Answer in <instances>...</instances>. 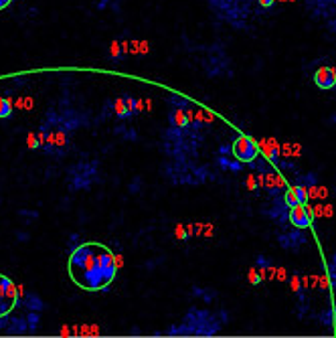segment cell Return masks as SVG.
Segmentation results:
<instances>
[{
  "label": "cell",
  "instance_id": "5",
  "mask_svg": "<svg viewBox=\"0 0 336 338\" xmlns=\"http://www.w3.org/2000/svg\"><path fill=\"white\" fill-rule=\"evenodd\" d=\"M314 83L320 89H332L336 83V71L332 67H320V69L314 73Z\"/></svg>",
  "mask_w": 336,
  "mask_h": 338
},
{
  "label": "cell",
  "instance_id": "2",
  "mask_svg": "<svg viewBox=\"0 0 336 338\" xmlns=\"http://www.w3.org/2000/svg\"><path fill=\"white\" fill-rule=\"evenodd\" d=\"M16 304V285L12 283L10 278L0 274V318L12 312Z\"/></svg>",
  "mask_w": 336,
  "mask_h": 338
},
{
  "label": "cell",
  "instance_id": "11",
  "mask_svg": "<svg viewBox=\"0 0 336 338\" xmlns=\"http://www.w3.org/2000/svg\"><path fill=\"white\" fill-rule=\"evenodd\" d=\"M259 280H261V278H259V272H255V267H253V269L249 272V283H253V285H255Z\"/></svg>",
  "mask_w": 336,
  "mask_h": 338
},
{
  "label": "cell",
  "instance_id": "7",
  "mask_svg": "<svg viewBox=\"0 0 336 338\" xmlns=\"http://www.w3.org/2000/svg\"><path fill=\"white\" fill-rule=\"evenodd\" d=\"M134 97H117L115 99V104H113V108H115V115L117 117H130L132 113H134Z\"/></svg>",
  "mask_w": 336,
  "mask_h": 338
},
{
  "label": "cell",
  "instance_id": "1",
  "mask_svg": "<svg viewBox=\"0 0 336 338\" xmlns=\"http://www.w3.org/2000/svg\"><path fill=\"white\" fill-rule=\"evenodd\" d=\"M117 272L113 253L102 243H83L69 257V276L81 290L97 292L110 285Z\"/></svg>",
  "mask_w": 336,
  "mask_h": 338
},
{
  "label": "cell",
  "instance_id": "15",
  "mask_svg": "<svg viewBox=\"0 0 336 338\" xmlns=\"http://www.w3.org/2000/svg\"><path fill=\"white\" fill-rule=\"evenodd\" d=\"M253 182H255V178H253V176H249V178H247V187H249L251 191H253Z\"/></svg>",
  "mask_w": 336,
  "mask_h": 338
},
{
  "label": "cell",
  "instance_id": "10",
  "mask_svg": "<svg viewBox=\"0 0 336 338\" xmlns=\"http://www.w3.org/2000/svg\"><path fill=\"white\" fill-rule=\"evenodd\" d=\"M27 146H28V148H39L41 144H39L37 136H32V134H28V138H27Z\"/></svg>",
  "mask_w": 336,
  "mask_h": 338
},
{
  "label": "cell",
  "instance_id": "4",
  "mask_svg": "<svg viewBox=\"0 0 336 338\" xmlns=\"http://www.w3.org/2000/svg\"><path fill=\"white\" fill-rule=\"evenodd\" d=\"M290 221L298 229L310 227L312 217H310V211L306 209V205H294V207H290Z\"/></svg>",
  "mask_w": 336,
  "mask_h": 338
},
{
  "label": "cell",
  "instance_id": "9",
  "mask_svg": "<svg viewBox=\"0 0 336 338\" xmlns=\"http://www.w3.org/2000/svg\"><path fill=\"white\" fill-rule=\"evenodd\" d=\"M12 113V99L0 97V117H8Z\"/></svg>",
  "mask_w": 336,
  "mask_h": 338
},
{
  "label": "cell",
  "instance_id": "8",
  "mask_svg": "<svg viewBox=\"0 0 336 338\" xmlns=\"http://www.w3.org/2000/svg\"><path fill=\"white\" fill-rule=\"evenodd\" d=\"M172 124H174L176 128H187V126L191 124L187 112H184L182 108H176V110L172 112Z\"/></svg>",
  "mask_w": 336,
  "mask_h": 338
},
{
  "label": "cell",
  "instance_id": "13",
  "mask_svg": "<svg viewBox=\"0 0 336 338\" xmlns=\"http://www.w3.org/2000/svg\"><path fill=\"white\" fill-rule=\"evenodd\" d=\"M274 2H276V0H259V4H261L263 8H270V6H274Z\"/></svg>",
  "mask_w": 336,
  "mask_h": 338
},
{
  "label": "cell",
  "instance_id": "14",
  "mask_svg": "<svg viewBox=\"0 0 336 338\" xmlns=\"http://www.w3.org/2000/svg\"><path fill=\"white\" fill-rule=\"evenodd\" d=\"M10 2H12V0H0V10H4V8L10 4Z\"/></svg>",
  "mask_w": 336,
  "mask_h": 338
},
{
  "label": "cell",
  "instance_id": "3",
  "mask_svg": "<svg viewBox=\"0 0 336 338\" xmlns=\"http://www.w3.org/2000/svg\"><path fill=\"white\" fill-rule=\"evenodd\" d=\"M233 156L237 162H253L257 156V144L247 136H239L233 142Z\"/></svg>",
  "mask_w": 336,
  "mask_h": 338
},
{
  "label": "cell",
  "instance_id": "6",
  "mask_svg": "<svg viewBox=\"0 0 336 338\" xmlns=\"http://www.w3.org/2000/svg\"><path fill=\"white\" fill-rule=\"evenodd\" d=\"M283 200H285V205H288V207L306 205V200H308V191H306L304 187H292V189H288V193H285Z\"/></svg>",
  "mask_w": 336,
  "mask_h": 338
},
{
  "label": "cell",
  "instance_id": "12",
  "mask_svg": "<svg viewBox=\"0 0 336 338\" xmlns=\"http://www.w3.org/2000/svg\"><path fill=\"white\" fill-rule=\"evenodd\" d=\"M112 55L113 57H120V45H117V43L112 45Z\"/></svg>",
  "mask_w": 336,
  "mask_h": 338
}]
</instances>
